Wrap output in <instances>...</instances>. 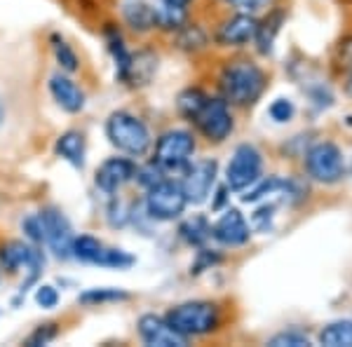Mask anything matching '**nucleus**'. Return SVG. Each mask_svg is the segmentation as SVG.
Returning <instances> with one entry per match:
<instances>
[{
    "mask_svg": "<svg viewBox=\"0 0 352 347\" xmlns=\"http://www.w3.org/2000/svg\"><path fill=\"white\" fill-rule=\"evenodd\" d=\"M219 89L226 104L252 106L265 89V73L249 59L228 61L219 76Z\"/></svg>",
    "mask_w": 352,
    "mask_h": 347,
    "instance_id": "f257e3e1",
    "label": "nucleus"
},
{
    "mask_svg": "<svg viewBox=\"0 0 352 347\" xmlns=\"http://www.w3.org/2000/svg\"><path fill=\"white\" fill-rule=\"evenodd\" d=\"M106 136H109L113 148L132 157L146 155L153 144L146 122L127 111L111 113V117L106 120Z\"/></svg>",
    "mask_w": 352,
    "mask_h": 347,
    "instance_id": "f03ea898",
    "label": "nucleus"
},
{
    "mask_svg": "<svg viewBox=\"0 0 352 347\" xmlns=\"http://www.w3.org/2000/svg\"><path fill=\"white\" fill-rule=\"evenodd\" d=\"M164 320L176 333H181L184 338H192V335L212 333L221 322V312L209 300H190V303L172 307L164 315Z\"/></svg>",
    "mask_w": 352,
    "mask_h": 347,
    "instance_id": "7ed1b4c3",
    "label": "nucleus"
},
{
    "mask_svg": "<svg viewBox=\"0 0 352 347\" xmlns=\"http://www.w3.org/2000/svg\"><path fill=\"white\" fill-rule=\"evenodd\" d=\"M192 155H195V136L186 129H169L157 139L153 162L164 172H179V169H186Z\"/></svg>",
    "mask_w": 352,
    "mask_h": 347,
    "instance_id": "20e7f679",
    "label": "nucleus"
},
{
    "mask_svg": "<svg viewBox=\"0 0 352 347\" xmlns=\"http://www.w3.org/2000/svg\"><path fill=\"white\" fill-rule=\"evenodd\" d=\"M305 169H308L310 179L320 181V183H338L345 174V160L343 153L336 144L320 141L305 153Z\"/></svg>",
    "mask_w": 352,
    "mask_h": 347,
    "instance_id": "39448f33",
    "label": "nucleus"
},
{
    "mask_svg": "<svg viewBox=\"0 0 352 347\" xmlns=\"http://www.w3.org/2000/svg\"><path fill=\"white\" fill-rule=\"evenodd\" d=\"M188 202L176 181H162V183L148 188L146 195V214L153 221H174L186 212Z\"/></svg>",
    "mask_w": 352,
    "mask_h": 347,
    "instance_id": "423d86ee",
    "label": "nucleus"
},
{
    "mask_svg": "<svg viewBox=\"0 0 352 347\" xmlns=\"http://www.w3.org/2000/svg\"><path fill=\"white\" fill-rule=\"evenodd\" d=\"M190 122L200 129V134L209 144L226 141L232 134V127H235L228 104L223 99H212V96H207V101H204L202 108L197 111V115Z\"/></svg>",
    "mask_w": 352,
    "mask_h": 347,
    "instance_id": "0eeeda50",
    "label": "nucleus"
},
{
    "mask_svg": "<svg viewBox=\"0 0 352 347\" xmlns=\"http://www.w3.org/2000/svg\"><path fill=\"white\" fill-rule=\"evenodd\" d=\"M263 169V157L252 144H242L232 153L228 169H226V183L230 190H247L252 183L261 179Z\"/></svg>",
    "mask_w": 352,
    "mask_h": 347,
    "instance_id": "6e6552de",
    "label": "nucleus"
},
{
    "mask_svg": "<svg viewBox=\"0 0 352 347\" xmlns=\"http://www.w3.org/2000/svg\"><path fill=\"white\" fill-rule=\"evenodd\" d=\"M219 164L217 160H197L188 162L184 172V181H181V190L186 195L188 204H202L212 192L214 183H217Z\"/></svg>",
    "mask_w": 352,
    "mask_h": 347,
    "instance_id": "1a4fd4ad",
    "label": "nucleus"
},
{
    "mask_svg": "<svg viewBox=\"0 0 352 347\" xmlns=\"http://www.w3.org/2000/svg\"><path fill=\"white\" fill-rule=\"evenodd\" d=\"M43 221V232H45V244L52 249V254L56 258L66 260L73 256V230L71 223L59 209L47 207L43 212H38Z\"/></svg>",
    "mask_w": 352,
    "mask_h": 347,
    "instance_id": "9d476101",
    "label": "nucleus"
},
{
    "mask_svg": "<svg viewBox=\"0 0 352 347\" xmlns=\"http://www.w3.org/2000/svg\"><path fill=\"white\" fill-rule=\"evenodd\" d=\"M139 335L148 347H186L188 338H184L181 333H176L172 326L167 324V320L160 315H141L139 317Z\"/></svg>",
    "mask_w": 352,
    "mask_h": 347,
    "instance_id": "9b49d317",
    "label": "nucleus"
},
{
    "mask_svg": "<svg viewBox=\"0 0 352 347\" xmlns=\"http://www.w3.org/2000/svg\"><path fill=\"white\" fill-rule=\"evenodd\" d=\"M136 174V164L127 157H111L96 169V179L94 183L101 192L106 195H116L120 188H124L129 181H134Z\"/></svg>",
    "mask_w": 352,
    "mask_h": 347,
    "instance_id": "f8f14e48",
    "label": "nucleus"
},
{
    "mask_svg": "<svg viewBox=\"0 0 352 347\" xmlns=\"http://www.w3.org/2000/svg\"><path fill=\"white\" fill-rule=\"evenodd\" d=\"M256 28H258L256 16L237 12L235 16H230L228 21H223L219 26L217 43L223 45V47H242V45L252 43L256 38Z\"/></svg>",
    "mask_w": 352,
    "mask_h": 347,
    "instance_id": "ddd939ff",
    "label": "nucleus"
},
{
    "mask_svg": "<svg viewBox=\"0 0 352 347\" xmlns=\"http://www.w3.org/2000/svg\"><path fill=\"white\" fill-rule=\"evenodd\" d=\"M249 223L244 221V216L237 209H228L217 223L212 225V237L223 247H242L249 242Z\"/></svg>",
    "mask_w": 352,
    "mask_h": 347,
    "instance_id": "4468645a",
    "label": "nucleus"
},
{
    "mask_svg": "<svg viewBox=\"0 0 352 347\" xmlns=\"http://www.w3.org/2000/svg\"><path fill=\"white\" fill-rule=\"evenodd\" d=\"M157 71V54L153 49H141V52L132 54L127 66V73H124V80L129 87H146L153 76Z\"/></svg>",
    "mask_w": 352,
    "mask_h": 347,
    "instance_id": "2eb2a0df",
    "label": "nucleus"
},
{
    "mask_svg": "<svg viewBox=\"0 0 352 347\" xmlns=\"http://www.w3.org/2000/svg\"><path fill=\"white\" fill-rule=\"evenodd\" d=\"M50 92H52L54 101L64 108L66 113H80L85 108V92L71 80V78L52 76L50 78Z\"/></svg>",
    "mask_w": 352,
    "mask_h": 347,
    "instance_id": "dca6fc26",
    "label": "nucleus"
},
{
    "mask_svg": "<svg viewBox=\"0 0 352 347\" xmlns=\"http://www.w3.org/2000/svg\"><path fill=\"white\" fill-rule=\"evenodd\" d=\"M38 254H41V249L38 247H31V244L19 242V240H12V242H8V244L0 247V267L8 270L10 275H14V272H19L21 267L31 265V260L36 258Z\"/></svg>",
    "mask_w": 352,
    "mask_h": 347,
    "instance_id": "f3484780",
    "label": "nucleus"
},
{
    "mask_svg": "<svg viewBox=\"0 0 352 347\" xmlns=\"http://www.w3.org/2000/svg\"><path fill=\"white\" fill-rule=\"evenodd\" d=\"M122 16L127 26L136 33H148L157 28V10L146 0H127L122 5Z\"/></svg>",
    "mask_w": 352,
    "mask_h": 347,
    "instance_id": "a211bd4d",
    "label": "nucleus"
},
{
    "mask_svg": "<svg viewBox=\"0 0 352 347\" xmlns=\"http://www.w3.org/2000/svg\"><path fill=\"white\" fill-rule=\"evenodd\" d=\"M54 153L61 157V160L73 164L76 169H82L85 167V136L80 132H76V129L64 132L59 139H56Z\"/></svg>",
    "mask_w": 352,
    "mask_h": 347,
    "instance_id": "6ab92c4d",
    "label": "nucleus"
},
{
    "mask_svg": "<svg viewBox=\"0 0 352 347\" xmlns=\"http://www.w3.org/2000/svg\"><path fill=\"white\" fill-rule=\"evenodd\" d=\"M181 240L190 247H202L204 242L212 237V225L204 216H192V219H186L179 227Z\"/></svg>",
    "mask_w": 352,
    "mask_h": 347,
    "instance_id": "aec40b11",
    "label": "nucleus"
},
{
    "mask_svg": "<svg viewBox=\"0 0 352 347\" xmlns=\"http://www.w3.org/2000/svg\"><path fill=\"white\" fill-rule=\"evenodd\" d=\"M282 19H285L282 12H272L258 24L256 38H254V41H256L261 54H270L272 52V43H275V36L280 33V28H282Z\"/></svg>",
    "mask_w": 352,
    "mask_h": 347,
    "instance_id": "412c9836",
    "label": "nucleus"
},
{
    "mask_svg": "<svg viewBox=\"0 0 352 347\" xmlns=\"http://www.w3.org/2000/svg\"><path fill=\"white\" fill-rule=\"evenodd\" d=\"M106 43H109V49L113 54V61H116V76L118 80H124V73H127V66H129V59H132V54L127 52V47H124V41L122 36L118 33V28L109 26L106 28Z\"/></svg>",
    "mask_w": 352,
    "mask_h": 347,
    "instance_id": "4be33fe9",
    "label": "nucleus"
},
{
    "mask_svg": "<svg viewBox=\"0 0 352 347\" xmlns=\"http://www.w3.org/2000/svg\"><path fill=\"white\" fill-rule=\"evenodd\" d=\"M320 343L327 347H352V322H333L322 328Z\"/></svg>",
    "mask_w": 352,
    "mask_h": 347,
    "instance_id": "5701e85b",
    "label": "nucleus"
},
{
    "mask_svg": "<svg viewBox=\"0 0 352 347\" xmlns=\"http://www.w3.org/2000/svg\"><path fill=\"white\" fill-rule=\"evenodd\" d=\"M104 251V244H101L96 237L89 235H80L73 237V258L82 260V263H96V258Z\"/></svg>",
    "mask_w": 352,
    "mask_h": 347,
    "instance_id": "b1692460",
    "label": "nucleus"
},
{
    "mask_svg": "<svg viewBox=\"0 0 352 347\" xmlns=\"http://www.w3.org/2000/svg\"><path fill=\"white\" fill-rule=\"evenodd\" d=\"M82 305H104V303H118V300H129V293L122 291V289H113V287H104V289H89L78 295Z\"/></svg>",
    "mask_w": 352,
    "mask_h": 347,
    "instance_id": "393cba45",
    "label": "nucleus"
},
{
    "mask_svg": "<svg viewBox=\"0 0 352 347\" xmlns=\"http://www.w3.org/2000/svg\"><path fill=\"white\" fill-rule=\"evenodd\" d=\"M282 186H285V181L277 179V176H270V179H258L256 183H252L247 188V192L242 195V202H258V200H263V197L272 195V192L282 190Z\"/></svg>",
    "mask_w": 352,
    "mask_h": 347,
    "instance_id": "a878e982",
    "label": "nucleus"
},
{
    "mask_svg": "<svg viewBox=\"0 0 352 347\" xmlns=\"http://www.w3.org/2000/svg\"><path fill=\"white\" fill-rule=\"evenodd\" d=\"M207 101V94L202 92V89H186V92L179 94V101H176V108H179V113L186 117V120H192V117L197 115V111L202 108V104Z\"/></svg>",
    "mask_w": 352,
    "mask_h": 347,
    "instance_id": "bb28decb",
    "label": "nucleus"
},
{
    "mask_svg": "<svg viewBox=\"0 0 352 347\" xmlns=\"http://www.w3.org/2000/svg\"><path fill=\"white\" fill-rule=\"evenodd\" d=\"M94 265L113 267V270H127V267L134 265V256H129L127 251H122V249H104Z\"/></svg>",
    "mask_w": 352,
    "mask_h": 347,
    "instance_id": "cd10ccee",
    "label": "nucleus"
},
{
    "mask_svg": "<svg viewBox=\"0 0 352 347\" xmlns=\"http://www.w3.org/2000/svg\"><path fill=\"white\" fill-rule=\"evenodd\" d=\"M52 47H54V56H56V64L61 66V71L66 73H76L78 71V54L71 49V45H66L64 41H59V38H52Z\"/></svg>",
    "mask_w": 352,
    "mask_h": 347,
    "instance_id": "c85d7f7f",
    "label": "nucleus"
},
{
    "mask_svg": "<svg viewBox=\"0 0 352 347\" xmlns=\"http://www.w3.org/2000/svg\"><path fill=\"white\" fill-rule=\"evenodd\" d=\"M207 45V36L200 26H184L179 33V47L188 49V52H195V49H202Z\"/></svg>",
    "mask_w": 352,
    "mask_h": 347,
    "instance_id": "c756f323",
    "label": "nucleus"
},
{
    "mask_svg": "<svg viewBox=\"0 0 352 347\" xmlns=\"http://www.w3.org/2000/svg\"><path fill=\"white\" fill-rule=\"evenodd\" d=\"M164 174H167V172H164L162 167H157L155 162H151V164H146V167H136L134 179L139 181L146 190H148V188L162 183V181H167V176H164Z\"/></svg>",
    "mask_w": 352,
    "mask_h": 347,
    "instance_id": "7c9ffc66",
    "label": "nucleus"
},
{
    "mask_svg": "<svg viewBox=\"0 0 352 347\" xmlns=\"http://www.w3.org/2000/svg\"><path fill=\"white\" fill-rule=\"evenodd\" d=\"M268 345L272 347H308L310 345V338L305 335L303 331H282V333H277V335H272V338L268 340Z\"/></svg>",
    "mask_w": 352,
    "mask_h": 347,
    "instance_id": "2f4dec72",
    "label": "nucleus"
},
{
    "mask_svg": "<svg viewBox=\"0 0 352 347\" xmlns=\"http://www.w3.org/2000/svg\"><path fill=\"white\" fill-rule=\"evenodd\" d=\"M296 113V108L289 99H275L268 108V115L272 117L275 122H289Z\"/></svg>",
    "mask_w": 352,
    "mask_h": 347,
    "instance_id": "473e14b6",
    "label": "nucleus"
},
{
    "mask_svg": "<svg viewBox=\"0 0 352 347\" xmlns=\"http://www.w3.org/2000/svg\"><path fill=\"white\" fill-rule=\"evenodd\" d=\"M59 335V331H56L54 324H45V326H38L36 331H33L31 335L26 338V345L28 347H41V345H47L52 343V340Z\"/></svg>",
    "mask_w": 352,
    "mask_h": 347,
    "instance_id": "72a5a7b5",
    "label": "nucleus"
},
{
    "mask_svg": "<svg viewBox=\"0 0 352 347\" xmlns=\"http://www.w3.org/2000/svg\"><path fill=\"white\" fill-rule=\"evenodd\" d=\"M21 230L26 232V237L31 240L33 244H43L45 242V232H43V221L38 214L28 216V219L21 221Z\"/></svg>",
    "mask_w": 352,
    "mask_h": 347,
    "instance_id": "f704fd0d",
    "label": "nucleus"
},
{
    "mask_svg": "<svg viewBox=\"0 0 352 347\" xmlns=\"http://www.w3.org/2000/svg\"><path fill=\"white\" fill-rule=\"evenodd\" d=\"M36 303L43 307V310H52L59 303V291L50 284H41L36 291Z\"/></svg>",
    "mask_w": 352,
    "mask_h": 347,
    "instance_id": "c9c22d12",
    "label": "nucleus"
},
{
    "mask_svg": "<svg viewBox=\"0 0 352 347\" xmlns=\"http://www.w3.org/2000/svg\"><path fill=\"white\" fill-rule=\"evenodd\" d=\"M219 260H221L219 254H212V251H207V249H202V251H197L195 263L190 265V275H200V272L209 270L212 265H217Z\"/></svg>",
    "mask_w": 352,
    "mask_h": 347,
    "instance_id": "e433bc0d",
    "label": "nucleus"
},
{
    "mask_svg": "<svg viewBox=\"0 0 352 347\" xmlns=\"http://www.w3.org/2000/svg\"><path fill=\"white\" fill-rule=\"evenodd\" d=\"M232 3L237 5L240 12L256 16V12H261V10H268V5L272 3V0H232Z\"/></svg>",
    "mask_w": 352,
    "mask_h": 347,
    "instance_id": "4c0bfd02",
    "label": "nucleus"
},
{
    "mask_svg": "<svg viewBox=\"0 0 352 347\" xmlns=\"http://www.w3.org/2000/svg\"><path fill=\"white\" fill-rule=\"evenodd\" d=\"M272 212H275V207L272 204H265V207H261L256 214H254V225L258 227V230H268L270 227V221H272Z\"/></svg>",
    "mask_w": 352,
    "mask_h": 347,
    "instance_id": "58836bf2",
    "label": "nucleus"
},
{
    "mask_svg": "<svg viewBox=\"0 0 352 347\" xmlns=\"http://www.w3.org/2000/svg\"><path fill=\"white\" fill-rule=\"evenodd\" d=\"M338 56H340V66L352 71V38L343 41V45H340V49H338Z\"/></svg>",
    "mask_w": 352,
    "mask_h": 347,
    "instance_id": "ea45409f",
    "label": "nucleus"
},
{
    "mask_svg": "<svg viewBox=\"0 0 352 347\" xmlns=\"http://www.w3.org/2000/svg\"><path fill=\"white\" fill-rule=\"evenodd\" d=\"M164 5H172V8H181V10H186L188 5L192 3V0H162Z\"/></svg>",
    "mask_w": 352,
    "mask_h": 347,
    "instance_id": "a19ab883",
    "label": "nucleus"
},
{
    "mask_svg": "<svg viewBox=\"0 0 352 347\" xmlns=\"http://www.w3.org/2000/svg\"><path fill=\"white\" fill-rule=\"evenodd\" d=\"M345 92H348L352 96V73H350V78H348V82H345Z\"/></svg>",
    "mask_w": 352,
    "mask_h": 347,
    "instance_id": "79ce46f5",
    "label": "nucleus"
},
{
    "mask_svg": "<svg viewBox=\"0 0 352 347\" xmlns=\"http://www.w3.org/2000/svg\"><path fill=\"white\" fill-rule=\"evenodd\" d=\"M5 120V108H3V101H0V124Z\"/></svg>",
    "mask_w": 352,
    "mask_h": 347,
    "instance_id": "37998d69",
    "label": "nucleus"
}]
</instances>
